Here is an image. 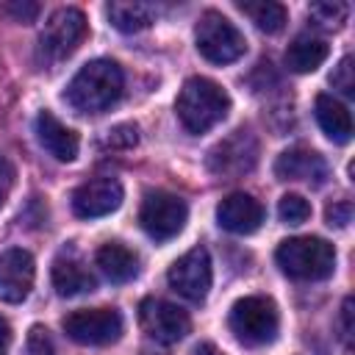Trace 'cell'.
Instances as JSON below:
<instances>
[{
	"instance_id": "7a4b0ae2",
	"label": "cell",
	"mask_w": 355,
	"mask_h": 355,
	"mask_svg": "<svg viewBox=\"0 0 355 355\" xmlns=\"http://www.w3.org/2000/svg\"><path fill=\"white\" fill-rule=\"evenodd\" d=\"M227 111H230L227 92L216 80L200 78V75L189 78L175 100V114H178L180 125L194 136L219 125L227 116Z\"/></svg>"
},
{
	"instance_id": "6da1fadb",
	"label": "cell",
	"mask_w": 355,
	"mask_h": 355,
	"mask_svg": "<svg viewBox=\"0 0 355 355\" xmlns=\"http://www.w3.org/2000/svg\"><path fill=\"white\" fill-rule=\"evenodd\" d=\"M122 89H125V75L119 64L111 58H94L72 75L64 100L78 114H100L122 97Z\"/></svg>"
},
{
	"instance_id": "d6a6232c",
	"label": "cell",
	"mask_w": 355,
	"mask_h": 355,
	"mask_svg": "<svg viewBox=\"0 0 355 355\" xmlns=\"http://www.w3.org/2000/svg\"><path fill=\"white\" fill-rule=\"evenodd\" d=\"M194 355H225V352H222L216 344H211V341H202V344L194 349Z\"/></svg>"
},
{
	"instance_id": "484cf974",
	"label": "cell",
	"mask_w": 355,
	"mask_h": 355,
	"mask_svg": "<svg viewBox=\"0 0 355 355\" xmlns=\"http://www.w3.org/2000/svg\"><path fill=\"white\" fill-rule=\"evenodd\" d=\"M330 83H333V89H338L341 94H347V97H352L355 94V75H352V55H344L341 61H338V67L333 69V75H330Z\"/></svg>"
},
{
	"instance_id": "ffe728a7",
	"label": "cell",
	"mask_w": 355,
	"mask_h": 355,
	"mask_svg": "<svg viewBox=\"0 0 355 355\" xmlns=\"http://www.w3.org/2000/svg\"><path fill=\"white\" fill-rule=\"evenodd\" d=\"M108 22L122 31V33H139L144 28H150L158 17V8L153 3H139V0H114L105 6Z\"/></svg>"
},
{
	"instance_id": "7402d4cb",
	"label": "cell",
	"mask_w": 355,
	"mask_h": 355,
	"mask_svg": "<svg viewBox=\"0 0 355 355\" xmlns=\"http://www.w3.org/2000/svg\"><path fill=\"white\" fill-rule=\"evenodd\" d=\"M236 6H239V11L247 14V17L255 22V28L263 31V33H277V31H283V25H286V19H288L286 6L272 3V0H258V3L239 0Z\"/></svg>"
},
{
	"instance_id": "7c38bea8",
	"label": "cell",
	"mask_w": 355,
	"mask_h": 355,
	"mask_svg": "<svg viewBox=\"0 0 355 355\" xmlns=\"http://www.w3.org/2000/svg\"><path fill=\"white\" fill-rule=\"evenodd\" d=\"M122 183L116 178H94L72 191V211L80 219H97L122 205Z\"/></svg>"
},
{
	"instance_id": "d4e9b609",
	"label": "cell",
	"mask_w": 355,
	"mask_h": 355,
	"mask_svg": "<svg viewBox=\"0 0 355 355\" xmlns=\"http://www.w3.org/2000/svg\"><path fill=\"white\" fill-rule=\"evenodd\" d=\"M22 355H55V341H53L50 330L42 327V324H33V327L28 330Z\"/></svg>"
},
{
	"instance_id": "8992f818",
	"label": "cell",
	"mask_w": 355,
	"mask_h": 355,
	"mask_svg": "<svg viewBox=\"0 0 355 355\" xmlns=\"http://www.w3.org/2000/svg\"><path fill=\"white\" fill-rule=\"evenodd\" d=\"M194 42H197L200 55L211 64H233L247 50L244 33L219 11H205L197 19Z\"/></svg>"
},
{
	"instance_id": "ac0fdd59",
	"label": "cell",
	"mask_w": 355,
	"mask_h": 355,
	"mask_svg": "<svg viewBox=\"0 0 355 355\" xmlns=\"http://www.w3.org/2000/svg\"><path fill=\"white\" fill-rule=\"evenodd\" d=\"M313 114L316 122L322 128V133L336 141V144H347L352 139V116L347 111L344 103H338L333 94H319L313 103Z\"/></svg>"
},
{
	"instance_id": "4fadbf2b",
	"label": "cell",
	"mask_w": 355,
	"mask_h": 355,
	"mask_svg": "<svg viewBox=\"0 0 355 355\" xmlns=\"http://www.w3.org/2000/svg\"><path fill=\"white\" fill-rule=\"evenodd\" d=\"M36 277L33 255L22 247H11L0 252V302H22L28 300Z\"/></svg>"
},
{
	"instance_id": "f546056e",
	"label": "cell",
	"mask_w": 355,
	"mask_h": 355,
	"mask_svg": "<svg viewBox=\"0 0 355 355\" xmlns=\"http://www.w3.org/2000/svg\"><path fill=\"white\" fill-rule=\"evenodd\" d=\"M6 11L14 14L19 22H33V17L39 14V6L36 3H8Z\"/></svg>"
},
{
	"instance_id": "4316f807",
	"label": "cell",
	"mask_w": 355,
	"mask_h": 355,
	"mask_svg": "<svg viewBox=\"0 0 355 355\" xmlns=\"http://www.w3.org/2000/svg\"><path fill=\"white\" fill-rule=\"evenodd\" d=\"M136 141H139L136 125H116V128L108 130V136L103 139L105 147H133Z\"/></svg>"
},
{
	"instance_id": "1f68e13d",
	"label": "cell",
	"mask_w": 355,
	"mask_h": 355,
	"mask_svg": "<svg viewBox=\"0 0 355 355\" xmlns=\"http://www.w3.org/2000/svg\"><path fill=\"white\" fill-rule=\"evenodd\" d=\"M8 347H11V324L0 316V355H8Z\"/></svg>"
},
{
	"instance_id": "30bf717a",
	"label": "cell",
	"mask_w": 355,
	"mask_h": 355,
	"mask_svg": "<svg viewBox=\"0 0 355 355\" xmlns=\"http://www.w3.org/2000/svg\"><path fill=\"white\" fill-rule=\"evenodd\" d=\"M169 286L191 300V302H202L211 291V280H214V269H211V255L205 247H191L189 252H183L166 272Z\"/></svg>"
},
{
	"instance_id": "e0dca14e",
	"label": "cell",
	"mask_w": 355,
	"mask_h": 355,
	"mask_svg": "<svg viewBox=\"0 0 355 355\" xmlns=\"http://www.w3.org/2000/svg\"><path fill=\"white\" fill-rule=\"evenodd\" d=\"M36 139L55 161H75L80 139L72 128H67L53 111H42L36 116Z\"/></svg>"
},
{
	"instance_id": "9a60e30c",
	"label": "cell",
	"mask_w": 355,
	"mask_h": 355,
	"mask_svg": "<svg viewBox=\"0 0 355 355\" xmlns=\"http://www.w3.org/2000/svg\"><path fill=\"white\" fill-rule=\"evenodd\" d=\"M277 180H300L308 186H322L327 180V161L308 147H291L275 161Z\"/></svg>"
},
{
	"instance_id": "52a82bcc",
	"label": "cell",
	"mask_w": 355,
	"mask_h": 355,
	"mask_svg": "<svg viewBox=\"0 0 355 355\" xmlns=\"http://www.w3.org/2000/svg\"><path fill=\"white\" fill-rule=\"evenodd\" d=\"M189 219V205L169 191H147L139 208V225L141 230L155 241L175 239Z\"/></svg>"
},
{
	"instance_id": "f1b7e54d",
	"label": "cell",
	"mask_w": 355,
	"mask_h": 355,
	"mask_svg": "<svg viewBox=\"0 0 355 355\" xmlns=\"http://www.w3.org/2000/svg\"><path fill=\"white\" fill-rule=\"evenodd\" d=\"M14 180H17L14 164H11L6 155H0V208H3L6 200H8V194H11V189H14Z\"/></svg>"
},
{
	"instance_id": "44dd1931",
	"label": "cell",
	"mask_w": 355,
	"mask_h": 355,
	"mask_svg": "<svg viewBox=\"0 0 355 355\" xmlns=\"http://www.w3.org/2000/svg\"><path fill=\"white\" fill-rule=\"evenodd\" d=\"M327 53H330V47L324 39H319L313 33H300L286 50V67L291 72H313L324 64Z\"/></svg>"
},
{
	"instance_id": "603a6c76",
	"label": "cell",
	"mask_w": 355,
	"mask_h": 355,
	"mask_svg": "<svg viewBox=\"0 0 355 355\" xmlns=\"http://www.w3.org/2000/svg\"><path fill=\"white\" fill-rule=\"evenodd\" d=\"M347 14H349V8H347V3H313L311 8H308V17L319 25V28H341L344 22H347Z\"/></svg>"
},
{
	"instance_id": "8fae6325",
	"label": "cell",
	"mask_w": 355,
	"mask_h": 355,
	"mask_svg": "<svg viewBox=\"0 0 355 355\" xmlns=\"http://www.w3.org/2000/svg\"><path fill=\"white\" fill-rule=\"evenodd\" d=\"M139 322H141V330L147 333V338H153L158 344H178L191 330L189 313L183 308H178L175 302H166L158 297L141 300Z\"/></svg>"
},
{
	"instance_id": "3957f363",
	"label": "cell",
	"mask_w": 355,
	"mask_h": 355,
	"mask_svg": "<svg viewBox=\"0 0 355 355\" xmlns=\"http://www.w3.org/2000/svg\"><path fill=\"white\" fill-rule=\"evenodd\" d=\"M227 327L236 336V341L241 347H266L277 338L280 330V313L272 297H241L233 302L230 316H227Z\"/></svg>"
},
{
	"instance_id": "d6986e66",
	"label": "cell",
	"mask_w": 355,
	"mask_h": 355,
	"mask_svg": "<svg viewBox=\"0 0 355 355\" xmlns=\"http://www.w3.org/2000/svg\"><path fill=\"white\" fill-rule=\"evenodd\" d=\"M94 261L111 283H128L139 275V255L130 247H125L122 241H105L97 250Z\"/></svg>"
},
{
	"instance_id": "2e32d148",
	"label": "cell",
	"mask_w": 355,
	"mask_h": 355,
	"mask_svg": "<svg viewBox=\"0 0 355 355\" xmlns=\"http://www.w3.org/2000/svg\"><path fill=\"white\" fill-rule=\"evenodd\" d=\"M97 280L89 272V266L80 261V255L69 247L61 250L53 261V288L58 297H78L86 291H94Z\"/></svg>"
},
{
	"instance_id": "83f0119b",
	"label": "cell",
	"mask_w": 355,
	"mask_h": 355,
	"mask_svg": "<svg viewBox=\"0 0 355 355\" xmlns=\"http://www.w3.org/2000/svg\"><path fill=\"white\" fill-rule=\"evenodd\" d=\"M324 219H327L330 227H347V225L352 222V202H349V200H341V202L327 205Z\"/></svg>"
},
{
	"instance_id": "5bb4252c",
	"label": "cell",
	"mask_w": 355,
	"mask_h": 355,
	"mask_svg": "<svg viewBox=\"0 0 355 355\" xmlns=\"http://www.w3.org/2000/svg\"><path fill=\"white\" fill-rule=\"evenodd\" d=\"M216 222L219 227H225L227 233L236 236H250L261 227L263 222V205L244 191H233L227 194L219 205H216Z\"/></svg>"
},
{
	"instance_id": "277c9868",
	"label": "cell",
	"mask_w": 355,
	"mask_h": 355,
	"mask_svg": "<svg viewBox=\"0 0 355 355\" xmlns=\"http://www.w3.org/2000/svg\"><path fill=\"white\" fill-rule=\"evenodd\" d=\"M275 261L294 280H324L336 269V250L319 236H294L277 247Z\"/></svg>"
},
{
	"instance_id": "ba28073f",
	"label": "cell",
	"mask_w": 355,
	"mask_h": 355,
	"mask_svg": "<svg viewBox=\"0 0 355 355\" xmlns=\"http://www.w3.org/2000/svg\"><path fill=\"white\" fill-rule=\"evenodd\" d=\"M61 327L78 344L105 347V344L119 341L125 322H122V313L116 308H83V311L67 313Z\"/></svg>"
},
{
	"instance_id": "5b68a950",
	"label": "cell",
	"mask_w": 355,
	"mask_h": 355,
	"mask_svg": "<svg viewBox=\"0 0 355 355\" xmlns=\"http://www.w3.org/2000/svg\"><path fill=\"white\" fill-rule=\"evenodd\" d=\"M86 36V17L80 8L75 6H64V8H55L42 33H39V44H36V58L42 67H55L61 64L64 58H69L78 44L83 42Z\"/></svg>"
},
{
	"instance_id": "9c48e42d",
	"label": "cell",
	"mask_w": 355,
	"mask_h": 355,
	"mask_svg": "<svg viewBox=\"0 0 355 355\" xmlns=\"http://www.w3.org/2000/svg\"><path fill=\"white\" fill-rule=\"evenodd\" d=\"M258 164V139L239 128L208 153V169L219 178H241Z\"/></svg>"
},
{
	"instance_id": "4dcf8cb0",
	"label": "cell",
	"mask_w": 355,
	"mask_h": 355,
	"mask_svg": "<svg viewBox=\"0 0 355 355\" xmlns=\"http://www.w3.org/2000/svg\"><path fill=\"white\" fill-rule=\"evenodd\" d=\"M341 324H344V338H349L352 336V297H347L341 305Z\"/></svg>"
},
{
	"instance_id": "cb8c5ba5",
	"label": "cell",
	"mask_w": 355,
	"mask_h": 355,
	"mask_svg": "<svg viewBox=\"0 0 355 355\" xmlns=\"http://www.w3.org/2000/svg\"><path fill=\"white\" fill-rule=\"evenodd\" d=\"M277 216L286 225H302L311 216V202L305 197H300V194H286L277 202Z\"/></svg>"
}]
</instances>
